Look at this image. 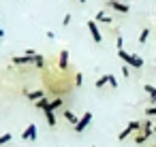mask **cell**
<instances>
[{"mask_svg": "<svg viewBox=\"0 0 156 147\" xmlns=\"http://www.w3.org/2000/svg\"><path fill=\"white\" fill-rule=\"evenodd\" d=\"M152 119H145L143 124H141V130H139V134L135 136V145H143L150 136H152Z\"/></svg>", "mask_w": 156, "mask_h": 147, "instance_id": "cell-1", "label": "cell"}, {"mask_svg": "<svg viewBox=\"0 0 156 147\" xmlns=\"http://www.w3.org/2000/svg\"><path fill=\"white\" fill-rule=\"evenodd\" d=\"M139 130H141V121L133 119V121H128V124H126V128H124V130L118 134V141H126V138H128L133 132H139Z\"/></svg>", "mask_w": 156, "mask_h": 147, "instance_id": "cell-2", "label": "cell"}, {"mask_svg": "<svg viewBox=\"0 0 156 147\" xmlns=\"http://www.w3.org/2000/svg\"><path fill=\"white\" fill-rule=\"evenodd\" d=\"M90 121H92V111H86V113H83V115L79 117V121H77V124L73 126V130H75L77 134H81V132H83V130H86V128L90 126Z\"/></svg>", "mask_w": 156, "mask_h": 147, "instance_id": "cell-3", "label": "cell"}, {"mask_svg": "<svg viewBox=\"0 0 156 147\" xmlns=\"http://www.w3.org/2000/svg\"><path fill=\"white\" fill-rule=\"evenodd\" d=\"M107 7L113 9V11H118V13H122V15H126L130 11V7L124 5V2H120V0H107Z\"/></svg>", "mask_w": 156, "mask_h": 147, "instance_id": "cell-4", "label": "cell"}, {"mask_svg": "<svg viewBox=\"0 0 156 147\" xmlns=\"http://www.w3.org/2000/svg\"><path fill=\"white\" fill-rule=\"evenodd\" d=\"M86 26H88V30H90V34H92L94 43H101V41H103V34H101V30H98V24H96V22H88Z\"/></svg>", "mask_w": 156, "mask_h": 147, "instance_id": "cell-5", "label": "cell"}, {"mask_svg": "<svg viewBox=\"0 0 156 147\" xmlns=\"http://www.w3.org/2000/svg\"><path fill=\"white\" fill-rule=\"evenodd\" d=\"M11 62H13L15 66H24V64H34V58H32V56H13Z\"/></svg>", "mask_w": 156, "mask_h": 147, "instance_id": "cell-6", "label": "cell"}, {"mask_svg": "<svg viewBox=\"0 0 156 147\" xmlns=\"http://www.w3.org/2000/svg\"><path fill=\"white\" fill-rule=\"evenodd\" d=\"M22 138H24V141H34V138H37V126H34V124L26 126V130H24Z\"/></svg>", "mask_w": 156, "mask_h": 147, "instance_id": "cell-7", "label": "cell"}, {"mask_svg": "<svg viewBox=\"0 0 156 147\" xmlns=\"http://www.w3.org/2000/svg\"><path fill=\"white\" fill-rule=\"evenodd\" d=\"M58 68H60V70H66V68H69V51H66V49H62V51H60Z\"/></svg>", "mask_w": 156, "mask_h": 147, "instance_id": "cell-8", "label": "cell"}, {"mask_svg": "<svg viewBox=\"0 0 156 147\" xmlns=\"http://www.w3.org/2000/svg\"><path fill=\"white\" fill-rule=\"evenodd\" d=\"M24 94L28 96V100H32V102H37V100H41V98H45V92L43 90H34V92H26L24 90Z\"/></svg>", "mask_w": 156, "mask_h": 147, "instance_id": "cell-9", "label": "cell"}, {"mask_svg": "<svg viewBox=\"0 0 156 147\" xmlns=\"http://www.w3.org/2000/svg\"><path fill=\"white\" fill-rule=\"evenodd\" d=\"M128 66L141 68V66H143V60H141V56H137V53H130V62H128Z\"/></svg>", "mask_w": 156, "mask_h": 147, "instance_id": "cell-10", "label": "cell"}, {"mask_svg": "<svg viewBox=\"0 0 156 147\" xmlns=\"http://www.w3.org/2000/svg\"><path fill=\"white\" fill-rule=\"evenodd\" d=\"M43 113H45V119H47L49 128H56V115H54V111H51V109H45Z\"/></svg>", "mask_w": 156, "mask_h": 147, "instance_id": "cell-11", "label": "cell"}, {"mask_svg": "<svg viewBox=\"0 0 156 147\" xmlns=\"http://www.w3.org/2000/svg\"><path fill=\"white\" fill-rule=\"evenodd\" d=\"M143 90H145V94L150 96V100H152V107H154V102H156V87L147 83V85H143Z\"/></svg>", "mask_w": 156, "mask_h": 147, "instance_id": "cell-12", "label": "cell"}, {"mask_svg": "<svg viewBox=\"0 0 156 147\" xmlns=\"http://www.w3.org/2000/svg\"><path fill=\"white\" fill-rule=\"evenodd\" d=\"M94 22H96V24H98V22H103V24H111V17H109V15L101 9V11L96 13V19H94Z\"/></svg>", "mask_w": 156, "mask_h": 147, "instance_id": "cell-13", "label": "cell"}, {"mask_svg": "<svg viewBox=\"0 0 156 147\" xmlns=\"http://www.w3.org/2000/svg\"><path fill=\"white\" fill-rule=\"evenodd\" d=\"M62 115H64V119H66L69 124H73V126H75V124L79 121V117H77V115H75L73 111H62Z\"/></svg>", "mask_w": 156, "mask_h": 147, "instance_id": "cell-14", "label": "cell"}, {"mask_svg": "<svg viewBox=\"0 0 156 147\" xmlns=\"http://www.w3.org/2000/svg\"><path fill=\"white\" fill-rule=\"evenodd\" d=\"M107 83H109V75H103V77H98V79H96V83H94V85L101 90V87H105Z\"/></svg>", "mask_w": 156, "mask_h": 147, "instance_id": "cell-15", "label": "cell"}, {"mask_svg": "<svg viewBox=\"0 0 156 147\" xmlns=\"http://www.w3.org/2000/svg\"><path fill=\"white\" fill-rule=\"evenodd\" d=\"M147 36H150V30H147V28H143V30H141V34H139V45H145Z\"/></svg>", "mask_w": 156, "mask_h": 147, "instance_id": "cell-16", "label": "cell"}, {"mask_svg": "<svg viewBox=\"0 0 156 147\" xmlns=\"http://www.w3.org/2000/svg\"><path fill=\"white\" fill-rule=\"evenodd\" d=\"M118 58H120V60H124V62H126V66H128V62H130V53H128V51L120 49V51H118Z\"/></svg>", "mask_w": 156, "mask_h": 147, "instance_id": "cell-17", "label": "cell"}, {"mask_svg": "<svg viewBox=\"0 0 156 147\" xmlns=\"http://www.w3.org/2000/svg\"><path fill=\"white\" fill-rule=\"evenodd\" d=\"M34 66H37V68H45V58L37 53V56H34Z\"/></svg>", "mask_w": 156, "mask_h": 147, "instance_id": "cell-18", "label": "cell"}, {"mask_svg": "<svg viewBox=\"0 0 156 147\" xmlns=\"http://www.w3.org/2000/svg\"><path fill=\"white\" fill-rule=\"evenodd\" d=\"M34 104H37V107H39V109H43V111H45V109H47V107H49V98H47V96H45V98H41V100H37V102H34Z\"/></svg>", "mask_w": 156, "mask_h": 147, "instance_id": "cell-19", "label": "cell"}, {"mask_svg": "<svg viewBox=\"0 0 156 147\" xmlns=\"http://www.w3.org/2000/svg\"><path fill=\"white\" fill-rule=\"evenodd\" d=\"M60 107H62V98H56V100H51V102H49V107H47V109L56 111V109H60Z\"/></svg>", "mask_w": 156, "mask_h": 147, "instance_id": "cell-20", "label": "cell"}, {"mask_svg": "<svg viewBox=\"0 0 156 147\" xmlns=\"http://www.w3.org/2000/svg\"><path fill=\"white\" fill-rule=\"evenodd\" d=\"M145 117H147V119L156 117V104H154V107H147V109H145Z\"/></svg>", "mask_w": 156, "mask_h": 147, "instance_id": "cell-21", "label": "cell"}, {"mask_svg": "<svg viewBox=\"0 0 156 147\" xmlns=\"http://www.w3.org/2000/svg\"><path fill=\"white\" fill-rule=\"evenodd\" d=\"M7 143H11V134L7 132V134H0V145H7Z\"/></svg>", "mask_w": 156, "mask_h": 147, "instance_id": "cell-22", "label": "cell"}, {"mask_svg": "<svg viewBox=\"0 0 156 147\" xmlns=\"http://www.w3.org/2000/svg\"><path fill=\"white\" fill-rule=\"evenodd\" d=\"M81 83H83V75H81V73H77V75H75V85H77V87H81Z\"/></svg>", "mask_w": 156, "mask_h": 147, "instance_id": "cell-23", "label": "cell"}, {"mask_svg": "<svg viewBox=\"0 0 156 147\" xmlns=\"http://www.w3.org/2000/svg\"><path fill=\"white\" fill-rule=\"evenodd\" d=\"M115 47H118V51H120V49H124V39H122L120 34H118V41H115Z\"/></svg>", "mask_w": 156, "mask_h": 147, "instance_id": "cell-24", "label": "cell"}, {"mask_svg": "<svg viewBox=\"0 0 156 147\" xmlns=\"http://www.w3.org/2000/svg\"><path fill=\"white\" fill-rule=\"evenodd\" d=\"M71 19H73V17H71V13H66V15H64V19H62V26H69V24H71Z\"/></svg>", "mask_w": 156, "mask_h": 147, "instance_id": "cell-25", "label": "cell"}, {"mask_svg": "<svg viewBox=\"0 0 156 147\" xmlns=\"http://www.w3.org/2000/svg\"><path fill=\"white\" fill-rule=\"evenodd\" d=\"M109 85H111V87H118V79H115L113 75H109Z\"/></svg>", "mask_w": 156, "mask_h": 147, "instance_id": "cell-26", "label": "cell"}, {"mask_svg": "<svg viewBox=\"0 0 156 147\" xmlns=\"http://www.w3.org/2000/svg\"><path fill=\"white\" fill-rule=\"evenodd\" d=\"M2 36H5V32H2V28H0V39H2Z\"/></svg>", "mask_w": 156, "mask_h": 147, "instance_id": "cell-27", "label": "cell"}, {"mask_svg": "<svg viewBox=\"0 0 156 147\" xmlns=\"http://www.w3.org/2000/svg\"><path fill=\"white\" fill-rule=\"evenodd\" d=\"M79 2H81V5H86V0H79Z\"/></svg>", "mask_w": 156, "mask_h": 147, "instance_id": "cell-28", "label": "cell"}, {"mask_svg": "<svg viewBox=\"0 0 156 147\" xmlns=\"http://www.w3.org/2000/svg\"><path fill=\"white\" fill-rule=\"evenodd\" d=\"M92 147H96V145H92Z\"/></svg>", "mask_w": 156, "mask_h": 147, "instance_id": "cell-29", "label": "cell"}, {"mask_svg": "<svg viewBox=\"0 0 156 147\" xmlns=\"http://www.w3.org/2000/svg\"><path fill=\"white\" fill-rule=\"evenodd\" d=\"M154 132H156V128H154Z\"/></svg>", "mask_w": 156, "mask_h": 147, "instance_id": "cell-30", "label": "cell"}, {"mask_svg": "<svg viewBox=\"0 0 156 147\" xmlns=\"http://www.w3.org/2000/svg\"><path fill=\"white\" fill-rule=\"evenodd\" d=\"M152 147H156V145H152Z\"/></svg>", "mask_w": 156, "mask_h": 147, "instance_id": "cell-31", "label": "cell"}, {"mask_svg": "<svg viewBox=\"0 0 156 147\" xmlns=\"http://www.w3.org/2000/svg\"><path fill=\"white\" fill-rule=\"evenodd\" d=\"M154 128H156V126H154Z\"/></svg>", "mask_w": 156, "mask_h": 147, "instance_id": "cell-32", "label": "cell"}]
</instances>
